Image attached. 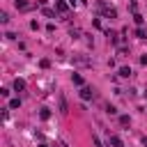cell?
<instances>
[{"mask_svg": "<svg viewBox=\"0 0 147 147\" xmlns=\"http://www.w3.org/2000/svg\"><path fill=\"white\" fill-rule=\"evenodd\" d=\"M78 94H80V99H83V101H90V99L94 96V90H92V87H87V85H83Z\"/></svg>", "mask_w": 147, "mask_h": 147, "instance_id": "1", "label": "cell"}, {"mask_svg": "<svg viewBox=\"0 0 147 147\" xmlns=\"http://www.w3.org/2000/svg\"><path fill=\"white\" fill-rule=\"evenodd\" d=\"M108 145H110V147H124V142H122L119 136H110V138H108Z\"/></svg>", "mask_w": 147, "mask_h": 147, "instance_id": "2", "label": "cell"}, {"mask_svg": "<svg viewBox=\"0 0 147 147\" xmlns=\"http://www.w3.org/2000/svg\"><path fill=\"white\" fill-rule=\"evenodd\" d=\"M103 16L106 18H117V9L115 7H103Z\"/></svg>", "mask_w": 147, "mask_h": 147, "instance_id": "3", "label": "cell"}, {"mask_svg": "<svg viewBox=\"0 0 147 147\" xmlns=\"http://www.w3.org/2000/svg\"><path fill=\"white\" fill-rule=\"evenodd\" d=\"M55 9H57V11H60V14H64V11H67V9H69V5H67V2H64V0H55Z\"/></svg>", "mask_w": 147, "mask_h": 147, "instance_id": "4", "label": "cell"}, {"mask_svg": "<svg viewBox=\"0 0 147 147\" xmlns=\"http://www.w3.org/2000/svg\"><path fill=\"white\" fill-rule=\"evenodd\" d=\"M106 37L110 39V44H119V37H117V32H113V30H106Z\"/></svg>", "mask_w": 147, "mask_h": 147, "instance_id": "5", "label": "cell"}, {"mask_svg": "<svg viewBox=\"0 0 147 147\" xmlns=\"http://www.w3.org/2000/svg\"><path fill=\"white\" fill-rule=\"evenodd\" d=\"M14 90H16V92H23V90H25V80H23V78H16V80H14Z\"/></svg>", "mask_w": 147, "mask_h": 147, "instance_id": "6", "label": "cell"}, {"mask_svg": "<svg viewBox=\"0 0 147 147\" xmlns=\"http://www.w3.org/2000/svg\"><path fill=\"white\" fill-rule=\"evenodd\" d=\"M16 7H18L21 11H28V9H30V2H28V0H16Z\"/></svg>", "mask_w": 147, "mask_h": 147, "instance_id": "7", "label": "cell"}, {"mask_svg": "<svg viewBox=\"0 0 147 147\" xmlns=\"http://www.w3.org/2000/svg\"><path fill=\"white\" fill-rule=\"evenodd\" d=\"M41 14H44L46 18H55V11H53V9H48V7H41Z\"/></svg>", "mask_w": 147, "mask_h": 147, "instance_id": "8", "label": "cell"}, {"mask_svg": "<svg viewBox=\"0 0 147 147\" xmlns=\"http://www.w3.org/2000/svg\"><path fill=\"white\" fill-rule=\"evenodd\" d=\"M119 76L122 78H129L131 76V67H119Z\"/></svg>", "mask_w": 147, "mask_h": 147, "instance_id": "9", "label": "cell"}, {"mask_svg": "<svg viewBox=\"0 0 147 147\" xmlns=\"http://www.w3.org/2000/svg\"><path fill=\"white\" fill-rule=\"evenodd\" d=\"M71 83H74V85H80V87H83V76H80V74H74V76H71Z\"/></svg>", "mask_w": 147, "mask_h": 147, "instance_id": "10", "label": "cell"}, {"mask_svg": "<svg viewBox=\"0 0 147 147\" xmlns=\"http://www.w3.org/2000/svg\"><path fill=\"white\" fill-rule=\"evenodd\" d=\"M131 124V117L129 115H119V126H129Z\"/></svg>", "mask_w": 147, "mask_h": 147, "instance_id": "11", "label": "cell"}, {"mask_svg": "<svg viewBox=\"0 0 147 147\" xmlns=\"http://www.w3.org/2000/svg\"><path fill=\"white\" fill-rule=\"evenodd\" d=\"M136 37H138V39H145V37H147V30H145V28L140 25V28L136 30Z\"/></svg>", "mask_w": 147, "mask_h": 147, "instance_id": "12", "label": "cell"}, {"mask_svg": "<svg viewBox=\"0 0 147 147\" xmlns=\"http://www.w3.org/2000/svg\"><path fill=\"white\" fill-rule=\"evenodd\" d=\"M133 21H136V25H138V28H140V25H142V23H145V18H142V16H140V14H138V11H136V14H133Z\"/></svg>", "mask_w": 147, "mask_h": 147, "instance_id": "13", "label": "cell"}, {"mask_svg": "<svg viewBox=\"0 0 147 147\" xmlns=\"http://www.w3.org/2000/svg\"><path fill=\"white\" fill-rule=\"evenodd\" d=\"M39 117H41V119H48V117H51V110H48V108H41V110H39Z\"/></svg>", "mask_w": 147, "mask_h": 147, "instance_id": "14", "label": "cell"}, {"mask_svg": "<svg viewBox=\"0 0 147 147\" xmlns=\"http://www.w3.org/2000/svg\"><path fill=\"white\" fill-rule=\"evenodd\" d=\"M18 106H21V99H11L9 101V108H18Z\"/></svg>", "mask_w": 147, "mask_h": 147, "instance_id": "15", "label": "cell"}, {"mask_svg": "<svg viewBox=\"0 0 147 147\" xmlns=\"http://www.w3.org/2000/svg\"><path fill=\"white\" fill-rule=\"evenodd\" d=\"M60 110L67 113V101H64V96H60Z\"/></svg>", "mask_w": 147, "mask_h": 147, "instance_id": "16", "label": "cell"}, {"mask_svg": "<svg viewBox=\"0 0 147 147\" xmlns=\"http://www.w3.org/2000/svg\"><path fill=\"white\" fill-rule=\"evenodd\" d=\"M117 53H119V55H129V48H126V46H119Z\"/></svg>", "mask_w": 147, "mask_h": 147, "instance_id": "17", "label": "cell"}, {"mask_svg": "<svg viewBox=\"0 0 147 147\" xmlns=\"http://www.w3.org/2000/svg\"><path fill=\"white\" fill-rule=\"evenodd\" d=\"M106 113H108V115H117V108H115V106H108Z\"/></svg>", "mask_w": 147, "mask_h": 147, "instance_id": "18", "label": "cell"}, {"mask_svg": "<svg viewBox=\"0 0 147 147\" xmlns=\"http://www.w3.org/2000/svg\"><path fill=\"white\" fill-rule=\"evenodd\" d=\"M39 64H41V69H48V67H51V60H41Z\"/></svg>", "mask_w": 147, "mask_h": 147, "instance_id": "19", "label": "cell"}, {"mask_svg": "<svg viewBox=\"0 0 147 147\" xmlns=\"http://www.w3.org/2000/svg\"><path fill=\"white\" fill-rule=\"evenodd\" d=\"M92 142H94V147H103V145H101V140H99L96 136H92Z\"/></svg>", "mask_w": 147, "mask_h": 147, "instance_id": "20", "label": "cell"}, {"mask_svg": "<svg viewBox=\"0 0 147 147\" xmlns=\"http://www.w3.org/2000/svg\"><path fill=\"white\" fill-rule=\"evenodd\" d=\"M0 21H2V23H7V21H9V16H7V11H2V14H0Z\"/></svg>", "mask_w": 147, "mask_h": 147, "instance_id": "21", "label": "cell"}, {"mask_svg": "<svg viewBox=\"0 0 147 147\" xmlns=\"http://www.w3.org/2000/svg\"><path fill=\"white\" fill-rule=\"evenodd\" d=\"M39 147H48V145H46V142H41V145H39Z\"/></svg>", "mask_w": 147, "mask_h": 147, "instance_id": "22", "label": "cell"}, {"mask_svg": "<svg viewBox=\"0 0 147 147\" xmlns=\"http://www.w3.org/2000/svg\"><path fill=\"white\" fill-rule=\"evenodd\" d=\"M57 147H67V145H64V142H60V145H57Z\"/></svg>", "mask_w": 147, "mask_h": 147, "instance_id": "23", "label": "cell"}]
</instances>
